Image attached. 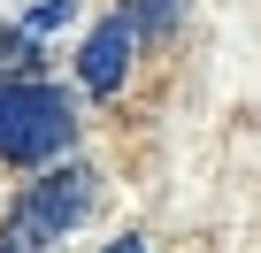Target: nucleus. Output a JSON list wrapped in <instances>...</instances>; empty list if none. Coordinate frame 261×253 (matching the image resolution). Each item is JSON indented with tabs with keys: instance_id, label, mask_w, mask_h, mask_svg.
<instances>
[{
	"instance_id": "20e7f679",
	"label": "nucleus",
	"mask_w": 261,
	"mask_h": 253,
	"mask_svg": "<svg viewBox=\"0 0 261 253\" xmlns=\"http://www.w3.org/2000/svg\"><path fill=\"white\" fill-rule=\"evenodd\" d=\"M54 238H62V230H46L31 207H16L8 222H0V253H54Z\"/></svg>"
},
{
	"instance_id": "6e6552de",
	"label": "nucleus",
	"mask_w": 261,
	"mask_h": 253,
	"mask_svg": "<svg viewBox=\"0 0 261 253\" xmlns=\"http://www.w3.org/2000/svg\"><path fill=\"white\" fill-rule=\"evenodd\" d=\"M100 253H146V238L130 230V238H115V245H100Z\"/></svg>"
},
{
	"instance_id": "f03ea898",
	"label": "nucleus",
	"mask_w": 261,
	"mask_h": 253,
	"mask_svg": "<svg viewBox=\"0 0 261 253\" xmlns=\"http://www.w3.org/2000/svg\"><path fill=\"white\" fill-rule=\"evenodd\" d=\"M23 207H31L46 230H77V222L100 207V177H92L85 161H77V169H46V177L23 192Z\"/></svg>"
},
{
	"instance_id": "f257e3e1",
	"label": "nucleus",
	"mask_w": 261,
	"mask_h": 253,
	"mask_svg": "<svg viewBox=\"0 0 261 253\" xmlns=\"http://www.w3.org/2000/svg\"><path fill=\"white\" fill-rule=\"evenodd\" d=\"M69 138H77V107H69V92H54V85H39V77L0 85V161L39 169V161H54Z\"/></svg>"
},
{
	"instance_id": "39448f33",
	"label": "nucleus",
	"mask_w": 261,
	"mask_h": 253,
	"mask_svg": "<svg viewBox=\"0 0 261 253\" xmlns=\"http://www.w3.org/2000/svg\"><path fill=\"white\" fill-rule=\"evenodd\" d=\"M123 16H130L139 39H169V31L185 23V0H123Z\"/></svg>"
},
{
	"instance_id": "0eeeda50",
	"label": "nucleus",
	"mask_w": 261,
	"mask_h": 253,
	"mask_svg": "<svg viewBox=\"0 0 261 253\" xmlns=\"http://www.w3.org/2000/svg\"><path fill=\"white\" fill-rule=\"evenodd\" d=\"M77 16V0H39L31 8V31H54V23H69Z\"/></svg>"
},
{
	"instance_id": "7ed1b4c3",
	"label": "nucleus",
	"mask_w": 261,
	"mask_h": 253,
	"mask_svg": "<svg viewBox=\"0 0 261 253\" xmlns=\"http://www.w3.org/2000/svg\"><path fill=\"white\" fill-rule=\"evenodd\" d=\"M130 46H139L130 16H108V23L85 39V54H77V77H85V92H115V85H123V69H130Z\"/></svg>"
},
{
	"instance_id": "423d86ee",
	"label": "nucleus",
	"mask_w": 261,
	"mask_h": 253,
	"mask_svg": "<svg viewBox=\"0 0 261 253\" xmlns=\"http://www.w3.org/2000/svg\"><path fill=\"white\" fill-rule=\"evenodd\" d=\"M31 69H39L31 31H0V85H16V77H31Z\"/></svg>"
}]
</instances>
